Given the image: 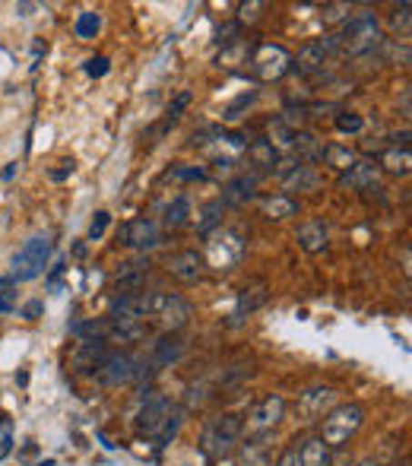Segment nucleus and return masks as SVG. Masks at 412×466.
<instances>
[{
	"label": "nucleus",
	"mask_w": 412,
	"mask_h": 466,
	"mask_svg": "<svg viewBox=\"0 0 412 466\" xmlns=\"http://www.w3.org/2000/svg\"><path fill=\"white\" fill-rule=\"evenodd\" d=\"M181 425H185V410H181L178 403H172L166 393L146 390L140 412H136V431H140L143 438L168 444L178 438Z\"/></svg>",
	"instance_id": "f257e3e1"
},
{
	"label": "nucleus",
	"mask_w": 412,
	"mask_h": 466,
	"mask_svg": "<svg viewBox=\"0 0 412 466\" xmlns=\"http://www.w3.org/2000/svg\"><path fill=\"white\" fill-rule=\"evenodd\" d=\"M333 42H337V55L365 57L384 45V32H381V23H377L375 13H356V16H349L343 25H339Z\"/></svg>",
	"instance_id": "f03ea898"
},
{
	"label": "nucleus",
	"mask_w": 412,
	"mask_h": 466,
	"mask_svg": "<svg viewBox=\"0 0 412 466\" xmlns=\"http://www.w3.org/2000/svg\"><path fill=\"white\" fill-rule=\"evenodd\" d=\"M241 431H245L241 416L219 412V416L206 419L204 431H200V451H204V457H209V461H226L235 451V444H238Z\"/></svg>",
	"instance_id": "7ed1b4c3"
},
{
	"label": "nucleus",
	"mask_w": 412,
	"mask_h": 466,
	"mask_svg": "<svg viewBox=\"0 0 412 466\" xmlns=\"http://www.w3.org/2000/svg\"><path fill=\"white\" fill-rule=\"evenodd\" d=\"M365 425V406L358 403H339L320 419V441L330 451H339L358 435V429Z\"/></svg>",
	"instance_id": "20e7f679"
},
{
	"label": "nucleus",
	"mask_w": 412,
	"mask_h": 466,
	"mask_svg": "<svg viewBox=\"0 0 412 466\" xmlns=\"http://www.w3.org/2000/svg\"><path fill=\"white\" fill-rule=\"evenodd\" d=\"M153 374L146 356H130V352L111 350L108 359L102 362V369L93 374L99 378L105 387H124V384H136V380H146Z\"/></svg>",
	"instance_id": "39448f33"
},
{
	"label": "nucleus",
	"mask_w": 412,
	"mask_h": 466,
	"mask_svg": "<svg viewBox=\"0 0 412 466\" xmlns=\"http://www.w3.org/2000/svg\"><path fill=\"white\" fill-rule=\"evenodd\" d=\"M191 320V301L175 292H149L146 324L162 333H175Z\"/></svg>",
	"instance_id": "423d86ee"
},
{
	"label": "nucleus",
	"mask_w": 412,
	"mask_h": 466,
	"mask_svg": "<svg viewBox=\"0 0 412 466\" xmlns=\"http://www.w3.org/2000/svg\"><path fill=\"white\" fill-rule=\"evenodd\" d=\"M48 258H51V238L48 235H35L29 238L19 254L13 258V279L19 282H29V279H38L45 270H48Z\"/></svg>",
	"instance_id": "0eeeda50"
},
{
	"label": "nucleus",
	"mask_w": 412,
	"mask_h": 466,
	"mask_svg": "<svg viewBox=\"0 0 412 466\" xmlns=\"http://www.w3.org/2000/svg\"><path fill=\"white\" fill-rule=\"evenodd\" d=\"M251 70H254V76H257V80L273 83V80H279V76H286L292 70V55L283 48V45L264 42V45H257V51H254Z\"/></svg>",
	"instance_id": "6e6552de"
},
{
	"label": "nucleus",
	"mask_w": 412,
	"mask_h": 466,
	"mask_svg": "<svg viewBox=\"0 0 412 466\" xmlns=\"http://www.w3.org/2000/svg\"><path fill=\"white\" fill-rule=\"evenodd\" d=\"M283 419H286V400L279 397V393H266L260 403L251 406L247 419H241V422H245V429L254 431V435H264V431L276 429Z\"/></svg>",
	"instance_id": "1a4fd4ad"
},
{
	"label": "nucleus",
	"mask_w": 412,
	"mask_h": 466,
	"mask_svg": "<svg viewBox=\"0 0 412 466\" xmlns=\"http://www.w3.org/2000/svg\"><path fill=\"white\" fill-rule=\"evenodd\" d=\"M337 406V390L333 387H308L305 393H298V403H296V412L302 422H320L327 412Z\"/></svg>",
	"instance_id": "9d476101"
},
{
	"label": "nucleus",
	"mask_w": 412,
	"mask_h": 466,
	"mask_svg": "<svg viewBox=\"0 0 412 466\" xmlns=\"http://www.w3.org/2000/svg\"><path fill=\"white\" fill-rule=\"evenodd\" d=\"M121 245L130 248V251H153V248L162 245V232L149 216H140V219H130L121 228Z\"/></svg>",
	"instance_id": "9b49d317"
},
{
	"label": "nucleus",
	"mask_w": 412,
	"mask_h": 466,
	"mask_svg": "<svg viewBox=\"0 0 412 466\" xmlns=\"http://www.w3.org/2000/svg\"><path fill=\"white\" fill-rule=\"evenodd\" d=\"M333 55H337V42H333V35L314 38V42H308L302 51H298V57H292V67H298L302 74H317V70H324L327 64H330Z\"/></svg>",
	"instance_id": "f8f14e48"
},
{
	"label": "nucleus",
	"mask_w": 412,
	"mask_h": 466,
	"mask_svg": "<svg viewBox=\"0 0 412 466\" xmlns=\"http://www.w3.org/2000/svg\"><path fill=\"white\" fill-rule=\"evenodd\" d=\"M108 352H111V346L99 343V339H83L74 352V369L83 374H95L102 369L105 359H108Z\"/></svg>",
	"instance_id": "ddd939ff"
},
{
	"label": "nucleus",
	"mask_w": 412,
	"mask_h": 466,
	"mask_svg": "<svg viewBox=\"0 0 412 466\" xmlns=\"http://www.w3.org/2000/svg\"><path fill=\"white\" fill-rule=\"evenodd\" d=\"M168 273H172L175 279H185V282H194L200 279V273H204V258H200L197 251H178L168 258Z\"/></svg>",
	"instance_id": "4468645a"
},
{
	"label": "nucleus",
	"mask_w": 412,
	"mask_h": 466,
	"mask_svg": "<svg viewBox=\"0 0 412 466\" xmlns=\"http://www.w3.org/2000/svg\"><path fill=\"white\" fill-rule=\"evenodd\" d=\"M381 181V166L368 159H358L349 172H343V185H349L352 190H375Z\"/></svg>",
	"instance_id": "2eb2a0df"
},
{
	"label": "nucleus",
	"mask_w": 412,
	"mask_h": 466,
	"mask_svg": "<svg viewBox=\"0 0 412 466\" xmlns=\"http://www.w3.org/2000/svg\"><path fill=\"white\" fill-rule=\"evenodd\" d=\"M257 178L260 175H238V178H232L226 187H222V203H228V207H241V203H247L254 197Z\"/></svg>",
	"instance_id": "dca6fc26"
},
{
	"label": "nucleus",
	"mask_w": 412,
	"mask_h": 466,
	"mask_svg": "<svg viewBox=\"0 0 412 466\" xmlns=\"http://www.w3.org/2000/svg\"><path fill=\"white\" fill-rule=\"evenodd\" d=\"M181 352H185V343H181L178 337H162L159 343L149 350L146 359H149V365H153V371H156V369H166V365L178 362Z\"/></svg>",
	"instance_id": "f3484780"
},
{
	"label": "nucleus",
	"mask_w": 412,
	"mask_h": 466,
	"mask_svg": "<svg viewBox=\"0 0 412 466\" xmlns=\"http://www.w3.org/2000/svg\"><path fill=\"white\" fill-rule=\"evenodd\" d=\"M298 245H302L308 254H320V251H327V245H330V232H327V226L320 219H311L298 228Z\"/></svg>",
	"instance_id": "a211bd4d"
},
{
	"label": "nucleus",
	"mask_w": 412,
	"mask_h": 466,
	"mask_svg": "<svg viewBox=\"0 0 412 466\" xmlns=\"http://www.w3.org/2000/svg\"><path fill=\"white\" fill-rule=\"evenodd\" d=\"M292 153H296L298 159L305 162V166H311V162L324 159V140H317V137L308 134V130H296V140H292Z\"/></svg>",
	"instance_id": "6ab92c4d"
},
{
	"label": "nucleus",
	"mask_w": 412,
	"mask_h": 466,
	"mask_svg": "<svg viewBox=\"0 0 412 466\" xmlns=\"http://www.w3.org/2000/svg\"><path fill=\"white\" fill-rule=\"evenodd\" d=\"M247 162H251L257 172H273L279 162V153L266 140H254V143H247Z\"/></svg>",
	"instance_id": "aec40b11"
},
{
	"label": "nucleus",
	"mask_w": 412,
	"mask_h": 466,
	"mask_svg": "<svg viewBox=\"0 0 412 466\" xmlns=\"http://www.w3.org/2000/svg\"><path fill=\"white\" fill-rule=\"evenodd\" d=\"M320 185V175L314 166H292V172L283 175V187L286 190H314Z\"/></svg>",
	"instance_id": "412c9836"
},
{
	"label": "nucleus",
	"mask_w": 412,
	"mask_h": 466,
	"mask_svg": "<svg viewBox=\"0 0 412 466\" xmlns=\"http://www.w3.org/2000/svg\"><path fill=\"white\" fill-rule=\"evenodd\" d=\"M298 463L302 466H330L333 463L330 448H327L320 438H308V441L298 448Z\"/></svg>",
	"instance_id": "4be33fe9"
},
{
	"label": "nucleus",
	"mask_w": 412,
	"mask_h": 466,
	"mask_svg": "<svg viewBox=\"0 0 412 466\" xmlns=\"http://www.w3.org/2000/svg\"><path fill=\"white\" fill-rule=\"evenodd\" d=\"M324 159H327V166H333L337 172H349L358 162V153H352L349 147H339V143H324Z\"/></svg>",
	"instance_id": "5701e85b"
},
{
	"label": "nucleus",
	"mask_w": 412,
	"mask_h": 466,
	"mask_svg": "<svg viewBox=\"0 0 412 466\" xmlns=\"http://www.w3.org/2000/svg\"><path fill=\"white\" fill-rule=\"evenodd\" d=\"M298 213V203L292 200V197H286V194H273V197H266L264 200V216L266 219H289V216H296Z\"/></svg>",
	"instance_id": "b1692460"
},
{
	"label": "nucleus",
	"mask_w": 412,
	"mask_h": 466,
	"mask_svg": "<svg viewBox=\"0 0 412 466\" xmlns=\"http://www.w3.org/2000/svg\"><path fill=\"white\" fill-rule=\"evenodd\" d=\"M187 219H191V200H187V197H175V200L166 207V226L181 228Z\"/></svg>",
	"instance_id": "393cba45"
},
{
	"label": "nucleus",
	"mask_w": 412,
	"mask_h": 466,
	"mask_svg": "<svg viewBox=\"0 0 412 466\" xmlns=\"http://www.w3.org/2000/svg\"><path fill=\"white\" fill-rule=\"evenodd\" d=\"M222 209H226V203L222 200H209L204 209H200V219H197V232L200 235H209L216 226H222Z\"/></svg>",
	"instance_id": "a878e982"
},
{
	"label": "nucleus",
	"mask_w": 412,
	"mask_h": 466,
	"mask_svg": "<svg viewBox=\"0 0 412 466\" xmlns=\"http://www.w3.org/2000/svg\"><path fill=\"white\" fill-rule=\"evenodd\" d=\"M149 273V260H130L117 270V286H140L143 277Z\"/></svg>",
	"instance_id": "bb28decb"
},
{
	"label": "nucleus",
	"mask_w": 412,
	"mask_h": 466,
	"mask_svg": "<svg viewBox=\"0 0 412 466\" xmlns=\"http://www.w3.org/2000/svg\"><path fill=\"white\" fill-rule=\"evenodd\" d=\"M409 166H412V156H409V147H394L387 156H384V168L394 175H409Z\"/></svg>",
	"instance_id": "cd10ccee"
},
{
	"label": "nucleus",
	"mask_w": 412,
	"mask_h": 466,
	"mask_svg": "<svg viewBox=\"0 0 412 466\" xmlns=\"http://www.w3.org/2000/svg\"><path fill=\"white\" fill-rule=\"evenodd\" d=\"M166 178H175V181H204L206 172L200 166H187V168H172Z\"/></svg>",
	"instance_id": "c85d7f7f"
},
{
	"label": "nucleus",
	"mask_w": 412,
	"mask_h": 466,
	"mask_svg": "<svg viewBox=\"0 0 412 466\" xmlns=\"http://www.w3.org/2000/svg\"><path fill=\"white\" fill-rule=\"evenodd\" d=\"M349 13H352L349 4H330V6H324V23H346Z\"/></svg>",
	"instance_id": "c756f323"
},
{
	"label": "nucleus",
	"mask_w": 412,
	"mask_h": 466,
	"mask_svg": "<svg viewBox=\"0 0 412 466\" xmlns=\"http://www.w3.org/2000/svg\"><path fill=\"white\" fill-rule=\"evenodd\" d=\"M108 222H111V216L105 213V209H99L95 213V219L89 222V241H99L105 232H108Z\"/></svg>",
	"instance_id": "7c9ffc66"
},
{
	"label": "nucleus",
	"mask_w": 412,
	"mask_h": 466,
	"mask_svg": "<svg viewBox=\"0 0 412 466\" xmlns=\"http://www.w3.org/2000/svg\"><path fill=\"white\" fill-rule=\"evenodd\" d=\"M362 127L365 121L358 115H337V130H343V134H358Z\"/></svg>",
	"instance_id": "2f4dec72"
},
{
	"label": "nucleus",
	"mask_w": 412,
	"mask_h": 466,
	"mask_svg": "<svg viewBox=\"0 0 412 466\" xmlns=\"http://www.w3.org/2000/svg\"><path fill=\"white\" fill-rule=\"evenodd\" d=\"M254 98H257V93H245L235 105H228L226 115H222V117H226V121H235V117H238V111H241V108H247V105H251Z\"/></svg>",
	"instance_id": "473e14b6"
},
{
	"label": "nucleus",
	"mask_w": 412,
	"mask_h": 466,
	"mask_svg": "<svg viewBox=\"0 0 412 466\" xmlns=\"http://www.w3.org/2000/svg\"><path fill=\"white\" fill-rule=\"evenodd\" d=\"M95 29H99V16H95V13H86V16L80 19V25H76L80 35H93Z\"/></svg>",
	"instance_id": "72a5a7b5"
},
{
	"label": "nucleus",
	"mask_w": 412,
	"mask_h": 466,
	"mask_svg": "<svg viewBox=\"0 0 412 466\" xmlns=\"http://www.w3.org/2000/svg\"><path fill=\"white\" fill-rule=\"evenodd\" d=\"M187 102H191V93H181L178 98H175V102L168 105V121H175V117H178L181 111L187 108Z\"/></svg>",
	"instance_id": "f704fd0d"
},
{
	"label": "nucleus",
	"mask_w": 412,
	"mask_h": 466,
	"mask_svg": "<svg viewBox=\"0 0 412 466\" xmlns=\"http://www.w3.org/2000/svg\"><path fill=\"white\" fill-rule=\"evenodd\" d=\"M238 10H241V23H254L260 16L257 10H264V4H241Z\"/></svg>",
	"instance_id": "c9c22d12"
},
{
	"label": "nucleus",
	"mask_w": 412,
	"mask_h": 466,
	"mask_svg": "<svg viewBox=\"0 0 412 466\" xmlns=\"http://www.w3.org/2000/svg\"><path fill=\"white\" fill-rule=\"evenodd\" d=\"M42 311H45V305H42V301H29V305H23V308H19V318H25V320H35Z\"/></svg>",
	"instance_id": "e433bc0d"
},
{
	"label": "nucleus",
	"mask_w": 412,
	"mask_h": 466,
	"mask_svg": "<svg viewBox=\"0 0 412 466\" xmlns=\"http://www.w3.org/2000/svg\"><path fill=\"white\" fill-rule=\"evenodd\" d=\"M10 451H13V431L4 429V431H0V463L10 457Z\"/></svg>",
	"instance_id": "4c0bfd02"
},
{
	"label": "nucleus",
	"mask_w": 412,
	"mask_h": 466,
	"mask_svg": "<svg viewBox=\"0 0 412 466\" xmlns=\"http://www.w3.org/2000/svg\"><path fill=\"white\" fill-rule=\"evenodd\" d=\"M276 466H302V463H298V448H296V444H292V448H286L283 454H279Z\"/></svg>",
	"instance_id": "58836bf2"
},
{
	"label": "nucleus",
	"mask_w": 412,
	"mask_h": 466,
	"mask_svg": "<svg viewBox=\"0 0 412 466\" xmlns=\"http://www.w3.org/2000/svg\"><path fill=\"white\" fill-rule=\"evenodd\" d=\"M394 25H397V29H400V25H403V29H409V4H403L400 10H397Z\"/></svg>",
	"instance_id": "ea45409f"
},
{
	"label": "nucleus",
	"mask_w": 412,
	"mask_h": 466,
	"mask_svg": "<svg viewBox=\"0 0 412 466\" xmlns=\"http://www.w3.org/2000/svg\"><path fill=\"white\" fill-rule=\"evenodd\" d=\"M10 311H13V292L4 289V292H0V314H10Z\"/></svg>",
	"instance_id": "a19ab883"
},
{
	"label": "nucleus",
	"mask_w": 412,
	"mask_h": 466,
	"mask_svg": "<svg viewBox=\"0 0 412 466\" xmlns=\"http://www.w3.org/2000/svg\"><path fill=\"white\" fill-rule=\"evenodd\" d=\"M86 70H89V74H93V76H102L105 70H108V64H105L102 57H99V61H89V67H86Z\"/></svg>",
	"instance_id": "79ce46f5"
},
{
	"label": "nucleus",
	"mask_w": 412,
	"mask_h": 466,
	"mask_svg": "<svg viewBox=\"0 0 412 466\" xmlns=\"http://www.w3.org/2000/svg\"><path fill=\"white\" fill-rule=\"evenodd\" d=\"M356 466H381V463H377V461H358Z\"/></svg>",
	"instance_id": "37998d69"
},
{
	"label": "nucleus",
	"mask_w": 412,
	"mask_h": 466,
	"mask_svg": "<svg viewBox=\"0 0 412 466\" xmlns=\"http://www.w3.org/2000/svg\"><path fill=\"white\" fill-rule=\"evenodd\" d=\"M42 466H55V463H51V461H45V463H42Z\"/></svg>",
	"instance_id": "c03bdc74"
},
{
	"label": "nucleus",
	"mask_w": 412,
	"mask_h": 466,
	"mask_svg": "<svg viewBox=\"0 0 412 466\" xmlns=\"http://www.w3.org/2000/svg\"><path fill=\"white\" fill-rule=\"evenodd\" d=\"M394 466H409V463H394Z\"/></svg>",
	"instance_id": "a18cd8bd"
},
{
	"label": "nucleus",
	"mask_w": 412,
	"mask_h": 466,
	"mask_svg": "<svg viewBox=\"0 0 412 466\" xmlns=\"http://www.w3.org/2000/svg\"><path fill=\"white\" fill-rule=\"evenodd\" d=\"M330 466H333V463H330Z\"/></svg>",
	"instance_id": "49530a36"
}]
</instances>
